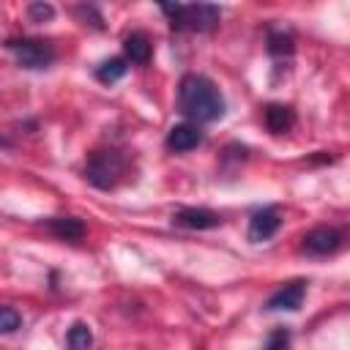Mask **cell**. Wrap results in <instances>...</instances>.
Wrapping results in <instances>:
<instances>
[{
	"mask_svg": "<svg viewBox=\"0 0 350 350\" xmlns=\"http://www.w3.org/2000/svg\"><path fill=\"white\" fill-rule=\"evenodd\" d=\"M282 227V216L276 208H262V211H254L252 219H249V241L252 243H260V241H268L271 235H276V230Z\"/></svg>",
	"mask_w": 350,
	"mask_h": 350,
	"instance_id": "8",
	"label": "cell"
},
{
	"mask_svg": "<svg viewBox=\"0 0 350 350\" xmlns=\"http://www.w3.org/2000/svg\"><path fill=\"white\" fill-rule=\"evenodd\" d=\"M268 52L276 55V57L293 55V36L284 33V30H273V33L268 36Z\"/></svg>",
	"mask_w": 350,
	"mask_h": 350,
	"instance_id": "15",
	"label": "cell"
},
{
	"mask_svg": "<svg viewBox=\"0 0 350 350\" xmlns=\"http://www.w3.org/2000/svg\"><path fill=\"white\" fill-rule=\"evenodd\" d=\"M262 118H265V126L271 134H287L295 126V112L287 104H268Z\"/></svg>",
	"mask_w": 350,
	"mask_h": 350,
	"instance_id": "11",
	"label": "cell"
},
{
	"mask_svg": "<svg viewBox=\"0 0 350 350\" xmlns=\"http://www.w3.org/2000/svg\"><path fill=\"white\" fill-rule=\"evenodd\" d=\"M178 112L189 123H213L224 115V96L202 74H186L178 85Z\"/></svg>",
	"mask_w": 350,
	"mask_h": 350,
	"instance_id": "1",
	"label": "cell"
},
{
	"mask_svg": "<svg viewBox=\"0 0 350 350\" xmlns=\"http://www.w3.org/2000/svg\"><path fill=\"white\" fill-rule=\"evenodd\" d=\"M304 295H306V282H304V279L287 282V284H282V287L265 301V309H268V312H295V309H301Z\"/></svg>",
	"mask_w": 350,
	"mask_h": 350,
	"instance_id": "6",
	"label": "cell"
},
{
	"mask_svg": "<svg viewBox=\"0 0 350 350\" xmlns=\"http://www.w3.org/2000/svg\"><path fill=\"white\" fill-rule=\"evenodd\" d=\"M161 11L167 14V19L175 30H191V33H208L221 19V11L216 5H208V3H191V5L164 3Z\"/></svg>",
	"mask_w": 350,
	"mask_h": 350,
	"instance_id": "2",
	"label": "cell"
},
{
	"mask_svg": "<svg viewBox=\"0 0 350 350\" xmlns=\"http://www.w3.org/2000/svg\"><path fill=\"white\" fill-rule=\"evenodd\" d=\"M123 52H126V63H137V66H145L153 55V44L148 38L145 30H131L126 38H123Z\"/></svg>",
	"mask_w": 350,
	"mask_h": 350,
	"instance_id": "10",
	"label": "cell"
},
{
	"mask_svg": "<svg viewBox=\"0 0 350 350\" xmlns=\"http://www.w3.org/2000/svg\"><path fill=\"white\" fill-rule=\"evenodd\" d=\"M262 350H290V331L287 328H276L268 334L265 347Z\"/></svg>",
	"mask_w": 350,
	"mask_h": 350,
	"instance_id": "17",
	"label": "cell"
},
{
	"mask_svg": "<svg viewBox=\"0 0 350 350\" xmlns=\"http://www.w3.org/2000/svg\"><path fill=\"white\" fill-rule=\"evenodd\" d=\"M126 170H129V159L120 150H96L85 164V178L96 189L109 191L126 178Z\"/></svg>",
	"mask_w": 350,
	"mask_h": 350,
	"instance_id": "3",
	"label": "cell"
},
{
	"mask_svg": "<svg viewBox=\"0 0 350 350\" xmlns=\"http://www.w3.org/2000/svg\"><path fill=\"white\" fill-rule=\"evenodd\" d=\"M5 46L14 52V57L22 68H33V71L49 68L57 55L55 46L44 38H11V41H5Z\"/></svg>",
	"mask_w": 350,
	"mask_h": 350,
	"instance_id": "4",
	"label": "cell"
},
{
	"mask_svg": "<svg viewBox=\"0 0 350 350\" xmlns=\"http://www.w3.org/2000/svg\"><path fill=\"white\" fill-rule=\"evenodd\" d=\"M46 230L60 241H79L85 235V224L77 216H52L46 221Z\"/></svg>",
	"mask_w": 350,
	"mask_h": 350,
	"instance_id": "12",
	"label": "cell"
},
{
	"mask_svg": "<svg viewBox=\"0 0 350 350\" xmlns=\"http://www.w3.org/2000/svg\"><path fill=\"white\" fill-rule=\"evenodd\" d=\"M126 71H129V63H126L123 57H107V60H101V63L96 66V79L104 82V85H112V82H118Z\"/></svg>",
	"mask_w": 350,
	"mask_h": 350,
	"instance_id": "13",
	"label": "cell"
},
{
	"mask_svg": "<svg viewBox=\"0 0 350 350\" xmlns=\"http://www.w3.org/2000/svg\"><path fill=\"white\" fill-rule=\"evenodd\" d=\"M200 142H202V131L197 123H178L167 131V139H164L167 150H172V153H186V150L197 148Z\"/></svg>",
	"mask_w": 350,
	"mask_h": 350,
	"instance_id": "9",
	"label": "cell"
},
{
	"mask_svg": "<svg viewBox=\"0 0 350 350\" xmlns=\"http://www.w3.org/2000/svg\"><path fill=\"white\" fill-rule=\"evenodd\" d=\"M27 16H30L33 22H46V19L55 16V8H52L49 3H30V5H27Z\"/></svg>",
	"mask_w": 350,
	"mask_h": 350,
	"instance_id": "18",
	"label": "cell"
},
{
	"mask_svg": "<svg viewBox=\"0 0 350 350\" xmlns=\"http://www.w3.org/2000/svg\"><path fill=\"white\" fill-rule=\"evenodd\" d=\"M22 325V314L14 306H0V334H14Z\"/></svg>",
	"mask_w": 350,
	"mask_h": 350,
	"instance_id": "16",
	"label": "cell"
},
{
	"mask_svg": "<svg viewBox=\"0 0 350 350\" xmlns=\"http://www.w3.org/2000/svg\"><path fill=\"white\" fill-rule=\"evenodd\" d=\"M172 224L186 230H213L221 224V216L208 208H178L172 213Z\"/></svg>",
	"mask_w": 350,
	"mask_h": 350,
	"instance_id": "7",
	"label": "cell"
},
{
	"mask_svg": "<svg viewBox=\"0 0 350 350\" xmlns=\"http://www.w3.org/2000/svg\"><path fill=\"white\" fill-rule=\"evenodd\" d=\"M66 342H68V350H88V347L93 345L90 325H88V323H82V320H77V323L68 328Z\"/></svg>",
	"mask_w": 350,
	"mask_h": 350,
	"instance_id": "14",
	"label": "cell"
},
{
	"mask_svg": "<svg viewBox=\"0 0 350 350\" xmlns=\"http://www.w3.org/2000/svg\"><path fill=\"white\" fill-rule=\"evenodd\" d=\"M342 243H345V238H342V232L336 227H314V230H309L304 235L301 249L306 254H312V257H328V254L339 252Z\"/></svg>",
	"mask_w": 350,
	"mask_h": 350,
	"instance_id": "5",
	"label": "cell"
}]
</instances>
